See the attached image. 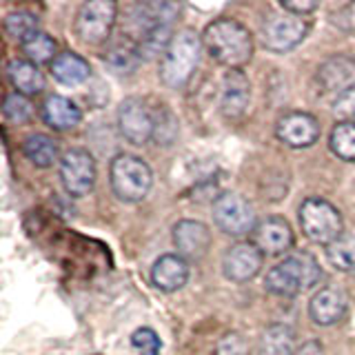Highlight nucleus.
Here are the masks:
<instances>
[{
  "mask_svg": "<svg viewBox=\"0 0 355 355\" xmlns=\"http://www.w3.org/2000/svg\"><path fill=\"white\" fill-rule=\"evenodd\" d=\"M264 262V253L253 242H238L227 249L222 258V271L231 282H249L260 273Z\"/></svg>",
  "mask_w": 355,
  "mask_h": 355,
  "instance_id": "nucleus-12",
  "label": "nucleus"
},
{
  "mask_svg": "<svg viewBox=\"0 0 355 355\" xmlns=\"http://www.w3.org/2000/svg\"><path fill=\"white\" fill-rule=\"evenodd\" d=\"M3 114L9 122H14V125H25V122H29L33 116V105L27 96L14 92V94H7L5 105H3Z\"/></svg>",
  "mask_w": 355,
  "mask_h": 355,
  "instance_id": "nucleus-28",
  "label": "nucleus"
},
{
  "mask_svg": "<svg viewBox=\"0 0 355 355\" xmlns=\"http://www.w3.org/2000/svg\"><path fill=\"white\" fill-rule=\"evenodd\" d=\"M327 258L338 271H355V233L342 236L338 242L327 247Z\"/></svg>",
  "mask_w": 355,
  "mask_h": 355,
  "instance_id": "nucleus-27",
  "label": "nucleus"
},
{
  "mask_svg": "<svg viewBox=\"0 0 355 355\" xmlns=\"http://www.w3.org/2000/svg\"><path fill=\"white\" fill-rule=\"evenodd\" d=\"M216 355H251V347H249V342L242 333L229 331L218 340Z\"/></svg>",
  "mask_w": 355,
  "mask_h": 355,
  "instance_id": "nucleus-29",
  "label": "nucleus"
},
{
  "mask_svg": "<svg viewBox=\"0 0 355 355\" xmlns=\"http://www.w3.org/2000/svg\"><path fill=\"white\" fill-rule=\"evenodd\" d=\"M22 53H25V60L33 62V64H44V62H53L58 58V44L49 36V33L38 31L36 36H31L27 42L20 44Z\"/></svg>",
  "mask_w": 355,
  "mask_h": 355,
  "instance_id": "nucleus-24",
  "label": "nucleus"
},
{
  "mask_svg": "<svg viewBox=\"0 0 355 355\" xmlns=\"http://www.w3.org/2000/svg\"><path fill=\"white\" fill-rule=\"evenodd\" d=\"M275 136L291 149L313 147L320 140V122L315 116L306 114V111H291V114L277 120Z\"/></svg>",
  "mask_w": 355,
  "mask_h": 355,
  "instance_id": "nucleus-11",
  "label": "nucleus"
},
{
  "mask_svg": "<svg viewBox=\"0 0 355 355\" xmlns=\"http://www.w3.org/2000/svg\"><path fill=\"white\" fill-rule=\"evenodd\" d=\"M42 120L55 131H71L80 125L83 111L73 100L64 96H49L42 103Z\"/></svg>",
  "mask_w": 355,
  "mask_h": 355,
  "instance_id": "nucleus-18",
  "label": "nucleus"
},
{
  "mask_svg": "<svg viewBox=\"0 0 355 355\" xmlns=\"http://www.w3.org/2000/svg\"><path fill=\"white\" fill-rule=\"evenodd\" d=\"M297 220L302 233L315 244L331 247L344 236V220L338 207H333L324 198H306L297 211Z\"/></svg>",
  "mask_w": 355,
  "mask_h": 355,
  "instance_id": "nucleus-5",
  "label": "nucleus"
},
{
  "mask_svg": "<svg viewBox=\"0 0 355 355\" xmlns=\"http://www.w3.org/2000/svg\"><path fill=\"white\" fill-rule=\"evenodd\" d=\"M333 111H336L340 122H355V85L349 87L347 92L336 98Z\"/></svg>",
  "mask_w": 355,
  "mask_h": 355,
  "instance_id": "nucleus-31",
  "label": "nucleus"
},
{
  "mask_svg": "<svg viewBox=\"0 0 355 355\" xmlns=\"http://www.w3.org/2000/svg\"><path fill=\"white\" fill-rule=\"evenodd\" d=\"M118 5L114 0H89L76 14V36L87 44H100L111 36Z\"/></svg>",
  "mask_w": 355,
  "mask_h": 355,
  "instance_id": "nucleus-6",
  "label": "nucleus"
},
{
  "mask_svg": "<svg viewBox=\"0 0 355 355\" xmlns=\"http://www.w3.org/2000/svg\"><path fill=\"white\" fill-rule=\"evenodd\" d=\"M322 277V269L311 253H291L282 262L269 269L264 277L266 291L282 297H295L315 286Z\"/></svg>",
  "mask_w": 355,
  "mask_h": 355,
  "instance_id": "nucleus-3",
  "label": "nucleus"
},
{
  "mask_svg": "<svg viewBox=\"0 0 355 355\" xmlns=\"http://www.w3.org/2000/svg\"><path fill=\"white\" fill-rule=\"evenodd\" d=\"M251 103V83L242 69H229L222 83L220 111L227 120H242Z\"/></svg>",
  "mask_w": 355,
  "mask_h": 355,
  "instance_id": "nucleus-13",
  "label": "nucleus"
},
{
  "mask_svg": "<svg viewBox=\"0 0 355 355\" xmlns=\"http://www.w3.org/2000/svg\"><path fill=\"white\" fill-rule=\"evenodd\" d=\"M202 44L211 58L229 69H242L253 58L251 31L236 18H218L209 22L202 33Z\"/></svg>",
  "mask_w": 355,
  "mask_h": 355,
  "instance_id": "nucleus-1",
  "label": "nucleus"
},
{
  "mask_svg": "<svg viewBox=\"0 0 355 355\" xmlns=\"http://www.w3.org/2000/svg\"><path fill=\"white\" fill-rule=\"evenodd\" d=\"M336 22H338L340 27H344V29L355 31V5L344 7L340 14H336Z\"/></svg>",
  "mask_w": 355,
  "mask_h": 355,
  "instance_id": "nucleus-33",
  "label": "nucleus"
},
{
  "mask_svg": "<svg viewBox=\"0 0 355 355\" xmlns=\"http://www.w3.org/2000/svg\"><path fill=\"white\" fill-rule=\"evenodd\" d=\"M202 36L191 29L184 27L169 42V47L162 53L160 62V80L169 89H182L196 71L200 62V53H202Z\"/></svg>",
  "mask_w": 355,
  "mask_h": 355,
  "instance_id": "nucleus-2",
  "label": "nucleus"
},
{
  "mask_svg": "<svg viewBox=\"0 0 355 355\" xmlns=\"http://www.w3.org/2000/svg\"><path fill=\"white\" fill-rule=\"evenodd\" d=\"M131 344L140 355H160V349H162V342L158 338V333H155L153 329H147V327L133 331Z\"/></svg>",
  "mask_w": 355,
  "mask_h": 355,
  "instance_id": "nucleus-30",
  "label": "nucleus"
},
{
  "mask_svg": "<svg viewBox=\"0 0 355 355\" xmlns=\"http://www.w3.org/2000/svg\"><path fill=\"white\" fill-rule=\"evenodd\" d=\"M7 78L14 85V89L22 96H38L44 89V76L38 69V64H33L25 58H16L7 64Z\"/></svg>",
  "mask_w": 355,
  "mask_h": 355,
  "instance_id": "nucleus-20",
  "label": "nucleus"
},
{
  "mask_svg": "<svg viewBox=\"0 0 355 355\" xmlns=\"http://www.w3.org/2000/svg\"><path fill=\"white\" fill-rule=\"evenodd\" d=\"M311 25L304 16H295L282 11V14H273L264 20L262 25V42L264 47L273 53H286L295 49L300 42L306 38Z\"/></svg>",
  "mask_w": 355,
  "mask_h": 355,
  "instance_id": "nucleus-7",
  "label": "nucleus"
},
{
  "mask_svg": "<svg viewBox=\"0 0 355 355\" xmlns=\"http://www.w3.org/2000/svg\"><path fill=\"white\" fill-rule=\"evenodd\" d=\"M322 353H324V347L318 340H306L302 342V347L295 349V355H322Z\"/></svg>",
  "mask_w": 355,
  "mask_h": 355,
  "instance_id": "nucleus-34",
  "label": "nucleus"
},
{
  "mask_svg": "<svg viewBox=\"0 0 355 355\" xmlns=\"http://www.w3.org/2000/svg\"><path fill=\"white\" fill-rule=\"evenodd\" d=\"M347 306H349V300L344 295V291H340L336 286H324L311 297L309 315L315 324L331 327V324H338V322L344 318Z\"/></svg>",
  "mask_w": 355,
  "mask_h": 355,
  "instance_id": "nucleus-17",
  "label": "nucleus"
},
{
  "mask_svg": "<svg viewBox=\"0 0 355 355\" xmlns=\"http://www.w3.org/2000/svg\"><path fill=\"white\" fill-rule=\"evenodd\" d=\"M329 147L344 162H355V122H338L331 129Z\"/></svg>",
  "mask_w": 355,
  "mask_h": 355,
  "instance_id": "nucleus-25",
  "label": "nucleus"
},
{
  "mask_svg": "<svg viewBox=\"0 0 355 355\" xmlns=\"http://www.w3.org/2000/svg\"><path fill=\"white\" fill-rule=\"evenodd\" d=\"M109 180H111V189H114L116 198L122 200V202L133 205L147 198L149 189L153 184V173H151V166L142 158H138V155L120 153L111 160Z\"/></svg>",
  "mask_w": 355,
  "mask_h": 355,
  "instance_id": "nucleus-4",
  "label": "nucleus"
},
{
  "mask_svg": "<svg viewBox=\"0 0 355 355\" xmlns=\"http://www.w3.org/2000/svg\"><path fill=\"white\" fill-rule=\"evenodd\" d=\"M251 236H253L251 242L266 255H280L293 247L291 225L280 216H271L258 222Z\"/></svg>",
  "mask_w": 355,
  "mask_h": 355,
  "instance_id": "nucleus-14",
  "label": "nucleus"
},
{
  "mask_svg": "<svg viewBox=\"0 0 355 355\" xmlns=\"http://www.w3.org/2000/svg\"><path fill=\"white\" fill-rule=\"evenodd\" d=\"M98 178L96 160L87 149H69L60 158V182L71 198H83L94 189Z\"/></svg>",
  "mask_w": 355,
  "mask_h": 355,
  "instance_id": "nucleus-9",
  "label": "nucleus"
},
{
  "mask_svg": "<svg viewBox=\"0 0 355 355\" xmlns=\"http://www.w3.org/2000/svg\"><path fill=\"white\" fill-rule=\"evenodd\" d=\"M214 222L222 233L240 238L247 236V233H253L255 211L249 205V200H244L242 196L222 193L214 202Z\"/></svg>",
  "mask_w": 355,
  "mask_h": 355,
  "instance_id": "nucleus-8",
  "label": "nucleus"
},
{
  "mask_svg": "<svg viewBox=\"0 0 355 355\" xmlns=\"http://www.w3.org/2000/svg\"><path fill=\"white\" fill-rule=\"evenodd\" d=\"M120 133L131 144H144L155 136V116L140 98H127L118 109Z\"/></svg>",
  "mask_w": 355,
  "mask_h": 355,
  "instance_id": "nucleus-10",
  "label": "nucleus"
},
{
  "mask_svg": "<svg viewBox=\"0 0 355 355\" xmlns=\"http://www.w3.org/2000/svg\"><path fill=\"white\" fill-rule=\"evenodd\" d=\"M280 7H282V11H288V14L306 16L311 11L318 9V3H313V0H282Z\"/></svg>",
  "mask_w": 355,
  "mask_h": 355,
  "instance_id": "nucleus-32",
  "label": "nucleus"
},
{
  "mask_svg": "<svg viewBox=\"0 0 355 355\" xmlns=\"http://www.w3.org/2000/svg\"><path fill=\"white\" fill-rule=\"evenodd\" d=\"M258 355H295V333L288 324H271L266 327Z\"/></svg>",
  "mask_w": 355,
  "mask_h": 355,
  "instance_id": "nucleus-23",
  "label": "nucleus"
},
{
  "mask_svg": "<svg viewBox=\"0 0 355 355\" xmlns=\"http://www.w3.org/2000/svg\"><path fill=\"white\" fill-rule=\"evenodd\" d=\"M189 280V262L178 253H164L151 266V284L162 293L180 291Z\"/></svg>",
  "mask_w": 355,
  "mask_h": 355,
  "instance_id": "nucleus-16",
  "label": "nucleus"
},
{
  "mask_svg": "<svg viewBox=\"0 0 355 355\" xmlns=\"http://www.w3.org/2000/svg\"><path fill=\"white\" fill-rule=\"evenodd\" d=\"M22 153L25 158L40 166V169H47V166H53V162H58L60 158V149L58 142H55L47 133H31L25 140H22Z\"/></svg>",
  "mask_w": 355,
  "mask_h": 355,
  "instance_id": "nucleus-22",
  "label": "nucleus"
},
{
  "mask_svg": "<svg viewBox=\"0 0 355 355\" xmlns=\"http://www.w3.org/2000/svg\"><path fill=\"white\" fill-rule=\"evenodd\" d=\"M89 73H92L89 62L80 53H73V51H62L58 53V58L51 62V76L64 87L83 85L89 78Z\"/></svg>",
  "mask_w": 355,
  "mask_h": 355,
  "instance_id": "nucleus-21",
  "label": "nucleus"
},
{
  "mask_svg": "<svg viewBox=\"0 0 355 355\" xmlns=\"http://www.w3.org/2000/svg\"><path fill=\"white\" fill-rule=\"evenodd\" d=\"M38 29V18L31 14V11H11L5 18V33L16 42H27L31 36H36Z\"/></svg>",
  "mask_w": 355,
  "mask_h": 355,
  "instance_id": "nucleus-26",
  "label": "nucleus"
},
{
  "mask_svg": "<svg viewBox=\"0 0 355 355\" xmlns=\"http://www.w3.org/2000/svg\"><path fill=\"white\" fill-rule=\"evenodd\" d=\"M173 244L184 260H200L211 249V231L200 220H180L173 227Z\"/></svg>",
  "mask_w": 355,
  "mask_h": 355,
  "instance_id": "nucleus-15",
  "label": "nucleus"
},
{
  "mask_svg": "<svg viewBox=\"0 0 355 355\" xmlns=\"http://www.w3.org/2000/svg\"><path fill=\"white\" fill-rule=\"evenodd\" d=\"M318 80L324 92H336L338 96L355 85V60L347 55H336L318 69Z\"/></svg>",
  "mask_w": 355,
  "mask_h": 355,
  "instance_id": "nucleus-19",
  "label": "nucleus"
}]
</instances>
